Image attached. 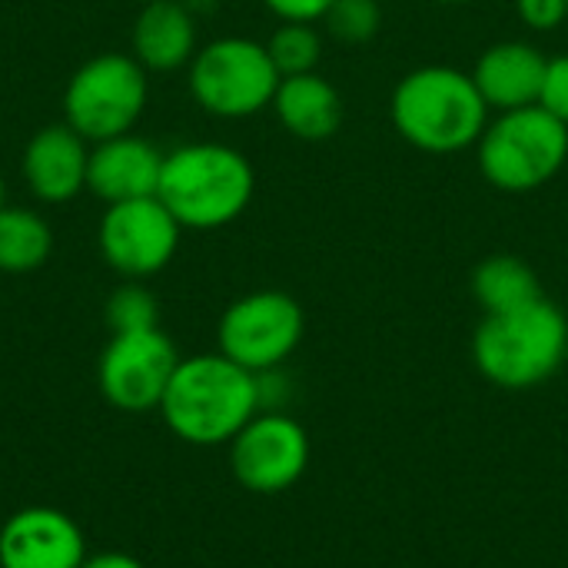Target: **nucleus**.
I'll list each match as a JSON object with an SVG mask.
<instances>
[{
  "label": "nucleus",
  "mask_w": 568,
  "mask_h": 568,
  "mask_svg": "<svg viewBox=\"0 0 568 568\" xmlns=\"http://www.w3.org/2000/svg\"><path fill=\"white\" fill-rule=\"evenodd\" d=\"M396 133L423 153H459L489 126V103L473 73L446 63L409 70L389 100Z\"/></svg>",
  "instance_id": "nucleus-2"
},
{
  "label": "nucleus",
  "mask_w": 568,
  "mask_h": 568,
  "mask_svg": "<svg viewBox=\"0 0 568 568\" xmlns=\"http://www.w3.org/2000/svg\"><path fill=\"white\" fill-rule=\"evenodd\" d=\"M306 333L303 306L283 290H256L233 300L216 326V346L250 373L283 369Z\"/></svg>",
  "instance_id": "nucleus-8"
},
{
  "label": "nucleus",
  "mask_w": 568,
  "mask_h": 568,
  "mask_svg": "<svg viewBox=\"0 0 568 568\" xmlns=\"http://www.w3.org/2000/svg\"><path fill=\"white\" fill-rule=\"evenodd\" d=\"M260 413L256 373L216 353L180 359L160 416L166 429L186 446H230L233 436Z\"/></svg>",
  "instance_id": "nucleus-1"
},
{
  "label": "nucleus",
  "mask_w": 568,
  "mask_h": 568,
  "mask_svg": "<svg viewBox=\"0 0 568 568\" xmlns=\"http://www.w3.org/2000/svg\"><path fill=\"white\" fill-rule=\"evenodd\" d=\"M133 57L146 73L190 67L196 47V17L186 0H146L133 23Z\"/></svg>",
  "instance_id": "nucleus-16"
},
{
  "label": "nucleus",
  "mask_w": 568,
  "mask_h": 568,
  "mask_svg": "<svg viewBox=\"0 0 568 568\" xmlns=\"http://www.w3.org/2000/svg\"><path fill=\"white\" fill-rule=\"evenodd\" d=\"M266 50L280 70V77H296V73H313L320 57H323V37L313 23L300 20H283L273 37L266 40Z\"/></svg>",
  "instance_id": "nucleus-20"
},
{
  "label": "nucleus",
  "mask_w": 568,
  "mask_h": 568,
  "mask_svg": "<svg viewBox=\"0 0 568 568\" xmlns=\"http://www.w3.org/2000/svg\"><path fill=\"white\" fill-rule=\"evenodd\" d=\"M273 113L286 133L306 143H323L336 136L343 123V97L323 73L283 77L273 97Z\"/></svg>",
  "instance_id": "nucleus-17"
},
{
  "label": "nucleus",
  "mask_w": 568,
  "mask_h": 568,
  "mask_svg": "<svg viewBox=\"0 0 568 568\" xmlns=\"http://www.w3.org/2000/svg\"><path fill=\"white\" fill-rule=\"evenodd\" d=\"M253 190V163L236 146L183 143L163 156L156 196L183 230H220L246 213Z\"/></svg>",
  "instance_id": "nucleus-4"
},
{
  "label": "nucleus",
  "mask_w": 568,
  "mask_h": 568,
  "mask_svg": "<svg viewBox=\"0 0 568 568\" xmlns=\"http://www.w3.org/2000/svg\"><path fill=\"white\" fill-rule=\"evenodd\" d=\"M173 339L153 326L140 333H113L97 363V386L120 413H153L180 366Z\"/></svg>",
  "instance_id": "nucleus-10"
},
{
  "label": "nucleus",
  "mask_w": 568,
  "mask_h": 568,
  "mask_svg": "<svg viewBox=\"0 0 568 568\" xmlns=\"http://www.w3.org/2000/svg\"><path fill=\"white\" fill-rule=\"evenodd\" d=\"M236 483L256 496L293 489L310 469V433L286 409H260L230 443Z\"/></svg>",
  "instance_id": "nucleus-9"
},
{
  "label": "nucleus",
  "mask_w": 568,
  "mask_h": 568,
  "mask_svg": "<svg viewBox=\"0 0 568 568\" xmlns=\"http://www.w3.org/2000/svg\"><path fill=\"white\" fill-rule=\"evenodd\" d=\"M53 253V230L50 223L23 206L0 210V273L23 276L40 270Z\"/></svg>",
  "instance_id": "nucleus-19"
},
{
  "label": "nucleus",
  "mask_w": 568,
  "mask_h": 568,
  "mask_svg": "<svg viewBox=\"0 0 568 568\" xmlns=\"http://www.w3.org/2000/svg\"><path fill=\"white\" fill-rule=\"evenodd\" d=\"M106 323L113 333H140L160 326V303L143 280L120 283L106 300Z\"/></svg>",
  "instance_id": "nucleus-21"
},
{
  "label": "nucleus",
  "mask_w": 568,
  "mask_h": 568,
  "mask_svg": "<svg viewBox=\"0 0 568 568\" xmlns=\"http://www.w3.org/2000/svg\"><path fill=\"white\" fill-rule=\"evenodd\" d=\"M150 80L133 53H97L73 70L63 90V123L87 143L133 133L146 110Z\"/></svg>",
  "instance_id": "nucleus-6"
},
{
  "label": "nucleus",
  "mask_w": 568,
  "mask_h": 568,
  "mask_svg": "<svg viewBox=\"0 0 568 568\" xmlns=\"http://www.w3.org/2000/svg\"><path fill=\"white\" fill-rule=\"evenodd\" d=\"M473 296L483 306V316H489V313H509L516 306L539 300L542 286H539L536 270L526 260L513 253H499V256L483 260L473 270Z\"/></svg>",
  "instance_id": "nucleus-18"
},
{
  "label": "nucleus",
  "mask_w": 568,
  "mask_h": 568,
  "mask_svg": "<svg viewBox=\"0 0 568 568\" xmlns=\"http://www.w3.org/2000/svg\"><path fill=\"white\" fill-rule=\"evenodd\" d=\"M479 173L503 193H532L556 180L568 160V123L539 103L503 110L476 143Z\"/></svg>",
  "instance_id": "nucleus-5"
},
{
  "label": "nucleus",
  "mask_w": 568,
  "mask_h": 568,
  "mask_svg": "<svg viewBox=\"0 0 568 568\" xmlns=\"http://www.w3.org/2000/svg\"><path fill=\"white\" fill-rule=\"evenodd\" d=\"M87 163H90L87 140L67 123H53L27 140L20 173L27 190L40 203L53 206V203H70L77 193L87 190Z\"/></svg>",
  "instance_id": "nucleus-13"
},
{
  "label": "nucleus",
  "mask_w": 568,
  "mask_h": 568,
  "mask_svg": "<svg viewBox=\"0 0 568 568\" xmlns=\"http://www.w3.org/2000/svg\"><path fill=\"white\" fill-rule=\"evenodd\" d=\"M180 236L183 226L160 203V196L110 203L97 230L106 266L123 280H146L163 273L180 250Z\"/></svg>",
  "instance_id": "nucleus-11"
},
{
  "label": "nucleus",
  "mask_w": 568,
  "mask_h": 568,
  "mask_svg": "<svg viewBox=\"0 0 568 568\" xmlns=\"http://www.w3.org/2000/svg\"><path fill=\"white\" fill-rule=\"evenodd\" d=\"M7 206V183H3V176H0V210Z\"/></svg>",
  "instance_id": "nucleus-27"
},
{
  "label": "nucleus",
  "mask_w": 568,
  "mask_h": 568,
  "mask_svg": "<svg viewBox=\"0 0 568 568\" xmlns=\"http://www.w3.org/2000/svg\"><path fill=\"white\" fill-rule=\"evenodd\" d=\"M80 568H146L136 556H130V552H93V556H87L83 559V566Z\"/></svg>",
  "instance_id": "nucleus-26"
},
{
  "label": "nucleus",
  "mask_w": 568,
  "mask_h": 568,
  "mask_svg": "<svg viewBox=\"0 0 568 568\" xmlns=\"http://www.w3.org/2000/svg\"><path fill=\"white\" fill-rule=\"evenodd\" d=\"M87 539L73 516L53 506H27L0 526V568H80Z\"/></svg>",
  "instance_id": "nucleus-12"
},
{
  "label": "nucleus",
  "mask_w": 568,
  "mask_h": 568,
  "mask_svg": "<svg viewBox=\"0 0 568 568\" xmlns=\"http://www.w3.org/2000/svg\"><path fill=\"white\" fill-rule=\"evenodd\" d=\"M323 23L343 43H366L383 27V0H336Z\"/></svg>",
  "instance_id": "nucleus-22"
},
{
  "label": "nucleus",
  "mask_w": 568,
  "mask_h": 568,
  "mask_svg": "<svg viewBox=\"0 0 568 568\" xmlns=\"http://www.w3.org/2000/svg\"><path fill=\"white\" fill-rule=\"evenodd\" d=\"M143 3H146V0H143Z\"/></svg>",
  "instance_id": "nucleus-29"
},
{
  "label": "nucleus",
  "mask_w": 568,
  "mask_h": 568,
  "mask_svg": "<svg viewBox=\"0 0 568 568\" xmlns=\"http://www.w3.org/2000/svg\"><path fill=\"white\" fill-rule=\"evenodd\" d=\"M539 106L552 116L568 123V53L549 57L546 73H542V90H539Z\"/></svg>",
  "instance_id": "nucleus-23"
},
{
  "label": "nucleus",
  "mask_w": 568,
  "mask_h": 568,
  "mask_svg": "<svg viewBox=\"0 0 568 568\" xmlns=\"http://www.w3.org/2000/svg\"><path fill=\"white\" fill-rule=\"evenodd\" d=\"M568 359V316L546 296L489 313L473 336V363L499 389L526 393L549 383Z\"/></svg>",
  "instance_id": "nucleus-3"
},
{
  "label": "nucleus",
  "mask_w": 568,
  "mask_h": 568,
  "mask_svg": "<svg viewBox=\"0 0 568 568\" xmlns=\"http://www.w3.org/2000/svg\"><path fill=\"white\" fill-rule=\"evenodd\" d=\"M546 53L529 40H499L486 47L473 67V80L489 110H519L539 103Z\"/></svg>",
  "instance_id": "nucleus-15"
},
{
  "label": "nucleus",
  "mask_w": 568,
  "mask_h": 568,
  "mask_svg": "<svg viewBox=\"0 0 568 568\" xmlns=\"http://www.w3.org/2000/svg\"><path fill=\"white\" fill-rule=\"evenodd\" d=\"M519 20L536 33H552L568 23V0H516Z\"/></svg>",
  "instance_id": "nucleus-24"
},
{
  "label": "nucleus",
  "mask_w": 568,
  "mask_h": 568,
  "mask_svg": "<svg viewBox=\"0 0 568 568\" xmlns=\"http://www.w3.org/2000/svg\"><path fill=\"white\" fill-rule=\"evenodd\" d=\"M436 3H443V7H456V3H466V0H436Z\"/></svg>",
  "instance_id": "nucleus-28"
},
{
  "label": "nucleus",
  "mask_w": 568,
  "mask_h": 568,
  "mask_svg": "<svg viewBox=\"0 0 568 568\" xmlns=\"http://www.w3.org/2000/svg\"><path fill=\"white\" fill-rule=\"evenodd\" d=\"M193 100L220 120H246L273 106L280 70L266 43L250 37H216L190 60Z\"/></svg>",
  "instance_id": "nucleus-7"
},
{
  "label": "nucleus",
  "mask_w": 568,
  "mask_h": 568,
  "mask_svg": "<svg viewBox=\"0 0 568 568\" xmlns=\"http://www.w3.org/2000/svg\"><path fill=\"white\" fill-rule=\"evenodd\" d=\"M336 0H263V7L270 13H276L280 20H300V23H316L329 13Z\"/></svg>",
  "instance_id": "nucleus-25"
},
{
  "label": "nucleus",
  "mask_w": 568,
  "mask_h": 568,
  "mask_svg": "<svg viewBox=\"0 0 568 568\" xmlns=\"http://www.w3.org/2000/svg\"><path fill=\"white\" fill-rule=\"evenodd\" d=\"M163 156L166 153H160L150 140L136 136V133H123V136L93 143L90 163H87V190L97 200H103L106 206L156 196Z\"/></svg>",
  "instance_id": "nucleus-14"
}]
</instances>
